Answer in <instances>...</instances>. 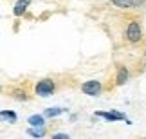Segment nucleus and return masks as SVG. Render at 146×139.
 Returning a JSON list of instances; mask_svg holds the SVG:
<instances>
[{
	"mask_svg": "<svg viewBox=\"0 0 146 139\" xmlns=\"http://www.w3.org/2000/svg\"><path fill=\"white\" fill-rule=\"evenodd\" d=\"M29 125H33V126H43V116H31V118H29Z\"/></svg>",
	"mask_w": 146,
	"mask_h": 139,
	"instance_id": "6e6552de",
	"label": "nucleus"
},
{
	"mask_svg": "<svg viewBox=\"0 0 146 139\" xmlns=\"http://www.w3.org/2000/svg\"><path fill=\"white\" fill-rule=\"evenodd\" d=\"M128 80V70H126V67H121L119 69V72H117V85H123V83H125Z\"/></svg>",
	"mask_w": 146,
	"mask_h": 139,
	"instance_id": "423d86ee",
	"label": "nucleus"
},
{
	"mask_svg": "<svg viewBox=\"0 0 146 139\" xmlns=\"http://www.w3.org/2000/svg\"><path fill=\"white\" fill-rule=\"evenodd\" d=\"M96 116H99V118H105V119H108V121L125 119V116H123V114H117V112H96Z\"/></svg>",
	"mask_w": 146,
	"mask_h": 139,
	"instance_id": "20e7f679",
	"label": "nucleus"
},
{
	"mask_svg": "<svg viewBox=\"0 0 146 139\" xmlns=\"http://www.w3.org/2000/svg\"><path fill=\"white\" fill-rule=\"evenodd\" d=\"M43 134H45V130H43L42 126H36V128H31L29 130V136H35V137H42Z\"/></svg>",
	"mask_w": 146,
	"mask_h": 139,
	"instance_id": "1a4fd4ad",
	"label": "nucleus"
},
{
	"mask_svg": "<svg viewBox=\"0 0 146 139\" xmlns=\"http://www.w3.org/2000/svg\"><path fill=\"white\" fill-rule=\"evenodd\" d=\"M52 139H69V136L67 134H56V136H52Z\"/></svg>",
	"mask_w": 146,
	"mask_h": 139,
	"instance_id": "f8f14e48",
	"label": "nucleus"
},
{
	"mask_svg": "<svg viewBox=\"0 0 146 139\" xmlns=\"http://www.w3.org/2000/svg\"><path fill=\"white\" fill-rule=\"evenodd\" d=\"M27 5H29V0H18V2H16V5H15V9H13V13H15L16 16H20V15L27 9Z\"/></svg>",
	"mask_w": 146,
	"mask_h": 139,
	"instance_id": "39448f33",
	"label": "nucleus"
},
{
	"mask_svg": "<svg viewBox=\"0 0 146 139\" xmlns=\"http://www.w3.org/2000/svg\"><path fill=\"white\" fill-rule=\"evenodd\" d=\"M126 36H128L130 42H139L141 40V25H139V22H130L128 31H126Z\"/></svg>",
	"mask_w": 146,
	"mask_h": 139,
	"instance_id": "7ed1b4c3",
	"label": "nucleus"
},
{
	"mask_svg": "<svg viewBox=\"0 0 146 139\" xmlns=\"http://www.w3.org/2000/svg\"><path fill=\"white\" fill-rule=\"evenodd\" d=\"M112 4L117 5V7H123V9H126V7H130V5H133L135 2L133 0H112Z\"/></svg>",
	"mask_w": 146,
	"mask_h": 139,
	"instance_id": "0eeeda50",
	"label": "nucleus"
},
{
	"mask_svg": "<svg viewBox=\"0 0 146 139\" xmlns=\"http://www.w3.org/2000/svg\"><path fill=\"white\" fill-rule=\"evenodd\" d=\"M2 118H4V119H11V121H15V119H16V116H15L13 112H5V110H4V112H2Z\"/></svg>",
	"mask_w": 146,
	"mask_h": 139,
	"instance_id": "9b49d317",
	"label": "nucleus"
},
{
	"mask_svg": "<svg viewBox=\"0 0 146 139\" xmlns=\"http://www.w3.org/2000/svg\"><path fill=\"white\" fill-rule=\"evenodd\" d=\"M58 114H61L60 108H49V110H45V116H49V118H54V116H58Z\"/></svg>",
	"mask_w": 146,
	"mask_h": 139,
	"instance_id": "9d476101",
	"label": "nucleus"
},
{
	"mask_svg": "<svg viewBox=\"0 0 146 139\" xmlns=\"http://www.w3.org/2000/svg\"><path fill=\"white\" fill-rule=\"evenodd\" d=\"M81 90L87 94V96H98L101 92V83L96 80H90V81H85L81 85Z\"/></svg>",
	"mask_w": 146,
	"mask_h": 139,
	"instance_id": "f03ea898",
	"label": "nucleus"
},
{
	"mask_svg": "<svg viewBox=\"0 0 146 139\" xmlns=\"http://www.w3.org/2000/svg\"><path fill=\"white\" fill-rule=\"evenodd\" d=\"M54 90V81L52 80H42V81H38V85H36V94L38 96H42V98H47L50 96Z\"/></svg>",
	"mask_w": 146,
	"mask_h": 139,
	"instance_id": "f257e3e1",
	"label": "nucleus"
}]
</instances>
